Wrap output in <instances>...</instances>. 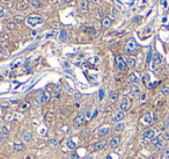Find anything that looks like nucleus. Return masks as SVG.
Instances as JSON below:
<instances>
[{"label": "nucleus", "mask_w": 169, "mask_h": 159, "mask_svg": "<svg viewBox=\"0 0 169 159\" xmlns=\"http://www.w3.org/2000/svg\"><path fill=\"white\" fill-rule=\"evenodd\" d=\"M168 93H169V89H168V87H165V88H162V91L160 92V94H161V95H167Z\"/></svg>", "instance_id": "obj_33"}, {"label": "nucleus", "mask_w": 169, "mask_h": 159, "mask_svg": "<svg viewBox=\"0 0 169 159\" xmlns=\"http://www.w3.org/2000/svg\"><path fill=\"white\" fill-rule=\"evenodd\" d=\"M84 121H86V117H84L83 114H78V115L74 117V123H75V125H82L84 123Z\"/></svg>", "instance_id": "obj_12"}, {"label": "nucleus", "mask_w": 169, "mask_h": 159, "mask_svg": "<svg viewBox=\"0 0 169 159\" xmlns=\"http://www.w3.org/2000/svg\"><path fill=\"white\" fill-rule=\"evenodd\" d=\"M5 15H6V11L4 8H0V19L5 18Z\"/></svg>", "instance_id": "obj_36"}, {"label": "nucleus", "mask_w": 169, "mask_h": 159, "mask_svg": "<svg viewBox=\"0 0 169 159\" xmlns=\"http://www.w3.org/2000/svg\"><path fill=\"white\" fill-rule=\"evenodd\" d=\"M29 5H30V2L28 1V0H21V1L19 2V4H17V8L19 9H26L27 7L29 6Z\"/></svg>", "instance_id": "obj_17"}, {"label": "nucleus", "mask_w": 169, "mask_h": 159, "mask_svg": "<svg viewBox=\"0 0 169 159\" xmlns=\"http://www.w3.org/2000/svg\"><path fill=\"white\" fill-rule=\"evenodd\" d=\"M83 115H84V117H86L87 120H90V118H93V115H91V111L89 110V109H87V110L84 111Z\"/></svg>", "instance_id": "obj_31"}, {"label": "nucleus", "mask_w": 169, "mask_h": 159, "mask_svg": "<svg viewBox=\"0 0 169 159\" xmlns=\"http://www.w3.org/2000/svg\"><path fill=\"white\" fill-rule=\"evenodd\" d=\"M49 145L52 146V148H57V146L59 145V142H58V140H56V138H51V140L49 141Z\"/></svg>", "instance_id": "obj_27"}, {"label": "nucleus", "mask_w": 169, "mask_h": 159, "mask_svg": "<svg viewBox=\"0 0 169 159\" xmlns=\"http://www.w3.org/2000/svg\"><path fill=\"white\" fill-rule=\"evenodd\" d=\"M33 5H34V7H41L42 6V4L38 1V0H35V1H33Z\"/></svg>", "instance_id": "obj_38"}, {"label": "nucleus", "mask_w": 169, "mask_h": 159, "mask_svg": "<svg viewBox=\"0 0 169 159\" xmlns=\"http://www.w3.org/2000/svg\"><path fill=\"white\" fill-rule=\"evenodd\" d=\"M51 99V93L49 91H43V95H42V103H48Z\"/></svg>", "instance_id": "obj_15"}, {"label": "nucleus", "mask_w": 169, "mask_h": 159, "mask_svg": "<svg viewBox=\"0 0 169 159\" xmlns=\"http://www.w3.org/2000/svg\"><path fill=\"white\" fill-rule=\"evenodd\" d=\"M124 128H125V124L123 122H117L115 124V127H114V131L115 132H122L124 130Z\"/></svg>", "instance_id": "obj_16"}, {"label": "nucleus", "mask_w": 169, "mask_h": 159, "mask_svg": "<svg viewBox=\"0 0 169 159\" xmlns=\"http://www.w3.org/2000/svg\"><path fill=\"white\" fill-rule=\"evenodd\" d=\"M29 107V103H24L23 106H22V108H28Z\"/></svg>", "instance_id": "obj_44"}, {"label": "nucleus", "mask_w": 169, "mask_h": 159, "mask_svg": "<svg viewBox=\"0 0 169 159\" xmlns=\"http://www.w3.org/2000/svg\"><path fill=\"white\" fill-rule=\"evenodd\" d=\"M111 24V19L110 18H104L102 20V26L104 27V28H108V27H110Z\"/></svg>", "instance_id": "obj_25"}, {"label": "nucleus", "mask_w": 169, "mask_h": 159, "mask_svg": "<svg viewBox=\"0 0 169 159\" xmlns=\"http://www.w3.org/2000/svg\"><path fill=\"white\" fill-rule=\"evenodd\" d=\"M42 95H43V91L37 92L36 98H35V102H36V105H41L42 103Z\"/></svg>", "instance_id": "obj_24"}, {"label": "nucleus", "mask_w": 169, "mask_h": 159, "mask_svg": "<svg viewBox=\"0 0 169 159\" xmlns=\"http://www.w3.org/2000/svg\"><path fill=\"white\" fill-rule=\"evenodd\" d=\"M151 31H152V28H151V27H148V28H146L145 34H146V35H148V34H151Z\"/></svg>", "instance_id": "obj_40"}, {"label": "nucleus", "mask_w": 169, "mask_h": 159, "mask_svg": "<svg viewBox=\"0 0 169 159\" xmlns=\"http://www.w3.org/2000/svg\"><path fill=\"white\" fill-rule=\"evenodd\" d=\"M151 59H152V49H150L147 55V63H151Z\"/></svg>", "instance_id": "obj_35"}, {"label": "nucleus", "mask_w": 169, "mask_h": 159, "mask_svg": "<svg viewBox=\"0 0 169 159\" xmlns=\"http://www.w3.org/2000/svg\"><path fill=\"white\" fill-rule=\"evenodd\" d=\"M42 23H43V19L38 15H30L27 19V24H28L29 27H31V28H34V27L38 26V24H42Z\"/></svg>", "instance_id": "obj_2"}, {"label": "nucleus", "mask_w": 169, "mask_h": 159, "mask_svg": "<svg viewBox=\"0 0 169 159\" xmlns=\"http://www.w3.org/2000/svg\"><path fill=\"white\" fill-rule=\"evenodd\" d=\"M140 99H141V100H146V94H141V96H140Z\"/></svg>", "instance_id": "obj_42"}, {"label": "nucleus", "mask_w": 169, "mask_h": 159, "mask_svg": "<svg viewBox=\"0 0 169 159\" xmlns=\"http://www.w3.org/2000/svg\"><path fill=\"white\" fill-rule=\"evenodd\" d=\"M2 1H5V2H7V1H9V0H2Z\"/></svg>", "instance_id": "obj_48"}, {"label": "nucleus", "mask_w": 169, "mask_h": 159, "mask_svg": "<svg viewBox=\"0 0 169 159\" xmlns=\"http://www.w3.org/2000/svg\"><path fill=\"white\" fill-rule=\"evenodd\" d=\"M138 48V43L136 42L135 38H130L126 43V47H125V51L126 52H133L136 49Z\"/></svg>", "instance_id": "obj_5"}, {"label": "nucleus", "mask_w": 169, "mask_h": 159, "mask_svg": "<svg viewBox=\"0 0 169 159\" xmlns=\"http://www.w3.org/2000/svg\"><path fill=\"white\" fill-rule=\"evenodd\" d=\"M161 63H162V57L159 54H155L153 57V61H152V69L155 71L156 69H158V66L161 65Z\"/></svg>", "instance_id": "obj_7"}, {"label": "nucleus", "mask_w": 169, "mask_h": 159, "mask_svg": "<svg viewBox=\"0 0 169 159\" xmlns=\"http://www.w3.org/2000/svg\"><path fill=\"white\" fill-rule=\"evenodd\" d=\"M2 52V48H1V47H0V54H1Z\"/></svg>", "instance_id": "obj_47"}, {"label": "nucleus", "mask_w": 169, "mask_h": 159, "mask_svg": "<svg viewBox=\"0 0 169 159\" xmlns=\"http://www.w3.org/2000/svg\"><path fill=\"white\" fill-rule=\"evenodd\" d=\"M103 98H104V89L101 88L100 91H98V100L102 101L103 100Z\"/></svg>", "instance_id": "obj_32"}, {"label": "nucleus", "mask_w": 169, "mask_h": 159, "mask_svg": "<svg viewBox=\"0 0 169 159\" xmlns=\"http://www.w3.org/2000/svg\"><path fill=\"white\" fill-rule=\"evenodd\" d=\"M116 63H117V66L121 71H124L126 69V62L124 61V58L122 56H117L116 57Z\"/></svg>", "instance_id": "obj_9"}, {"label": "nucleus", "mask_w": 169, "mask_h": 159, "mask_svg": "<svg viewBox=\"0 0 169 159\" xmlns=\"http://www.w3.org/2000/svg\"><path fill=\"white\" fill-rule=\"evenodd\" d=\"M61 1H64V2H71L72 0H61Z\"/></svg>", "instance_id": "obj_46"}, {"label": "nucleus", "mask_w": 169, "mask_h": 159, "mask_svg": "<svg viewBox=\"0 0 169 159\" xmlns=\"http://www.w3.org/2000/svg\"><path fill=\"white\" fill-rule=\"evenodd\" d=\"M8 28L9 29H15V23H13V22H12V23H8Z\"/></svg>", "instance_id": "obj_39"}, {"label": "nucleus", "mask_w": 169, "mask_h": 159, "mask_svg": "<svg viewBox=\"0 0 169 159\" xmlns=\"http://www.w3.org/2000/svg\"><path fill=\"white\" fill-rule=\"evenodd\" d=\"M165 143H166L165 137H162V136H158V137H155L152 141L153 150L154 151H161L163 149V146H165Z\"/></svg>", "instance_id": "obj_1"}, {"label": "nucleus", "mask_w": 169, "mask_h": 159, "mask_svg": "<svg viewBox=\"0 0 169 159\" xmlns=\"http://www.w3.org/2000/svg\"><path fill=\"white\" fill-rule=\"evenodd\" d=\"M110 127L109 125H104V127H101V128H98L97 130H96V135L98 136V137H105V136L109 135V132H110Z\"/></svg>", "instance_id": "obj_6"}, {"label": "nucleus", "mask_w": 169, "mask_h": 159, "mask_svg": "<svg viewBox=\"0 0 169 159\" xmlns=\"http://www.w3.org/2000/svg\"><path fill=\"white\" fill-rule=\"evenodd\" d=\"M167 129L169 130V117L166 118L165 122H163V124H162V127H161V130H163V131L167 130Z\"/></svg>", "instance_id": "obj_28"}, {"label": "nucleus", "mask_w": 169, "mask_h": 159, "mask_svg": "<svg viewBox=\"0 0 169 159\" xmlns=\"http://www.w3.org/2000/svg\"><path fill=\"white\" fill-rule=\"evenodd\" d=\"M138 80H139V78H138V74L137 73H131L130 76H129V81H130L131 84H136V83H138Z\"/></svg>", "instance_id": "obj_20"}, {"label": "nucleus", "mask_w": 169, "mask_h": 159, "mask_svg": "<svg viewBox=\"0 0 169 159\" xmlns=\"http://www.w3.org/2000/svg\"><path fill=\"white\" fill-rule=\"evenodd\" d=\"M31 138H33V134H31V131L26 130L23 134H22V141H23L24 143H29V142L31 141Z\"/></svg>", "instance_id": "obj_13"}, {"label": "nucleus", "mask_w": 169, "mask_h": 159, "mask_svg": "<svg viewBox=\"0 0 169 159\" xmlns=\"http://www.w3.org/2000/svg\"><path fill=\"white\" fill-rule=\"evenodd\" d=\"M119 144H121V137H119V136H114V137L109 141V146H110L111 149L117 148Z\"/></svg>", "instance_id": "obj_11"}, {"label": "nucleus", "mask_w": 169, "mask_h": 159, "mask_svg": "<svg viewBox=\"0 0 169 159\" xmlns=\"http://www.w3.org/2000/svg\"><path fill=\"white\" fill-rule=\"evenodd\" d=\"M162 4L165 7H167V1H166V0H162Z\"/></svg>", "instance_id": "obj_45"}, {"label": "nucleus", "mask_w": 169, "mask_h": 159, "mask_svg": "<svg viewBox=\"0 0 169 159\" xmlns=\"http://www.w3.org/2000/svg\"><path fill=\"white\" fill-rule=\"evenodd\" d=\"M80 7H81V11L82 12H88L89 9V2L87 0H82L80 4Z\"/></svg>", "instance_id": "obj_21"}, {"label": "nucleus", "mask_w": 169, "mask_h": 159, "mask_svg": "<svg viewBox=\"0 0 169 159\" xmlns=\"http://www.w3.org/2000/svg\"><path fill=\"white\" fill-rule=\"evenodd\" d=\"M14 149H15V150H17V151H22L23 150V144L22 143H16L14 144Z\"/></svg>", "instance_id": "obj_30"}, {"label": "nucleus", "mask_w": 169, "mask_h": 159, "mask_svg": "<svg viewBox=\"0 0 169 159\" xmlns=\"http://www.w3.org/2000/svg\"><path fill=\"white\" fill-rule=\"evenodd\" d=\"M110 100L111 101H116L118 99V93H117V91H115V89H114V91H111L110 92Z\"/></svg>", "instance_id": "obj_26"}, {"label": "nucleus", "mask_w": 169, "mask_h": 159, "mask_svg": "<svg viewBox=\"0 0 169 159\" xmlns=\"http://www.w3.org/2000/svg\"><path fill=\"white\" fill-rule=\"evenodd\" d=\"M139 93H140V88H139L138 86H136V85L131 86V88H130V94H131V95H132V96H137Z\"/></svg>", "instance_id": "obj_18"}, {"label": "nucleus", "mask_w": 169, "mask_h": 159, "mask_svg": "<svg viewBox=\"0 0 169 159\" xmlns=\"http://www.w3.org/2000/svg\"><path fill=\"white\" fill-rule=\"evenodd\" d=\"M59 39H60V42L67 41V33H66V30H64V29L60 30V33H59Z\"/></svg>", "instance_id": "obj_22"}, {"label": "nucleus", "mask_w": 169, "mask_h": 159, "mask_svg": "<svg viewBox=\"0 0 169 159\" xmlns=\"http://www.w3.org/2000/svg\"><path fill=\"white\" fill-rule=\"evenodd\" d=\"M94 1H97V0H94Z\"/></svg>", "instance_id": "obj_51"}, {"label": "nucleus", "mask_w": 169, "mask_h": 159, "mask_svg": "<svg viewBox=\"0 0 169 159\" xmlns=\"http://www.w3.org/2000/svg\"><path fill=\"white\" fill-rule=\"evenodd\" d=\"M66 146H67L69 150H75L76 149V144H75V142H73V140L66 141Z\"/></svg>", "instance_id": "obj_23"}, {"label": "nucleus", "mask_w": 169, "mask_h": 159, "mask_svg": "<svg viewBox=\"0 0 169 159\" xmlns=\"http://www.w3.org/2000/svg\"><path fill=\"white\" fill-rule=\"evenodd\" d=\"M128 65H129V68H131V69H133V68H136V65H137V59L135 58V57H129L128 58Z\"/></svg>", "instance_id": "obj_19"}, {"label": "nucleus", "mask_w": 169, "mask_h": 159, "mask_svg": "<svg viewBox=\"0 0 169 159\" xmlns=\"http://www.w3.org/2000/svg\"><path fill=\"white\" fill-rule=\"evenodd\" d=\"M8 131H9V127L8 125H2L1 127V131H0V132H1L2 135H7Z\"/></svg>", "instance_id": "obj_29"}, {"label": "nucleus", "mask_w": 169, "mask_h": 159, "mask_svg": "<svg viewBox=\"0 0 169 159\" xmlns=\"http://www.w3.org/2000/svg\"><path fill=\"white\" fill-rule=\"evenodd\" d=\"M125 117V113L124 111H122V110H119V111H116L115 114L112 115V121L114 122H122V120Z\"/></svg>", "instance_id": "obj_10"}, {"label": "nucleus", "mask_w": 169, "mask_h": 159, "mask_svg": "<svg viewBox=\"0 0 169 159\" xmlns=\"http://www.w3.org/2000/svg\"><path fill=\"white\" fill-rule=\"evenodd\" d=\"M130 107H131L130 100H129L126 96H123V98L121 99V101H119V109L125 113L126 110H129V109H130Z\"/></svg>", "instance_id": "obj_4"}, {"label": "nucleus", "mask_w": 169, "mask_h": 159, "mask_svg": "<svg viewBox=\"0 0 169 159\" xmlns=\"http://www.w3.org/2000/svg\"><path fill=\"white\" fill-rule=\"evenodd\" d=\"M94 151H102L105 148V141H98L94 144Z\"/></svg>", "instance_id": "obj_14"}, {"label": "nucleus", "mask_w": 169, "mask_h": 159, "mask_svg": "<svg viewBox=\"0 0 169 159\" xmlns=\"http://www.w3.org/2000/svg\"><path fill=\"white\" fill-rule=\"evenodd\" d=\"M163 159H169V149H166L165 153H163Z\"/></svg>", "instance_id": "obj_37"}, {"label": "nucleus", "mask_w": 169, "mask_h": 159, "mask_svg": "<svg viewBox=\"0 0 169 159\" xmlns=\"http://www.w3.org/2000/svg\"><path fill=\"white\" fill-rule=\"evenodd\" d=\"M156 134H158V129L153 128V129H147L146 131H144L143 134V141L148 142V141H153L156 137Z\"/></svg>", "instance_id": "obj_3"}, {"label": "nucleus", "mask_w": 169, "mask_h": 159, "mask_svg": "<svg viewBox=\"0 0 169 159\" xmlns=\"http://www.w3.org/2000/svg\"><path fill=\"white\" fill-rule=\"evenodd\" d=\"M1 140H2V136H1V135H0V141H1Z\"/></svg>", "instance_id": "obj_49"}, {"label": "nucleus", "mask_w": 169, "mask_h": 159, "mask_svg": "<svg viewBox=\"0 0 169 159\" xmlns=\"http://www.w3.org/2000/svg\"><path fill=\"white\" fill-rule=\"evenodd\" d=\"M81 98V95H80V94H75V99H76V100H79V99H80Z\"/></svg>", "instance_id": "obj_43"}, {"label": "nucleus", "mask_w": 169, "mask_h": 159, "mask_svg": "<svg viewBox=\"0 0 169 159\" xmlns=\"http://www.w3.org/2000/svg\"><path fill=\"white\" fill-rule=\"evenodd\" d=\"M154 120V114L151 113V111H148V113H146L145 115L143 116V123L145 124V125H148V124H151L153 122Z\"/></svg>", "instance_id": "obj_8"}, {"label": "nucleus", "mask_w": 169, "mask_h": 159, "mask_svg": "<svg viewBox=\"0 0 169 159\" xmlns=\"http://www.w3.org/2000/svg\"><path fill=\"white\" fill-rule=\"evenodd\" d=\"M97 114H98V110H97V109H95V110H94V114H93V117H96V116H97Z\"/></svg>", "instance_id": "obj_41"}, {"label": "nucleus", "mask_w": 169, "mask_h": 159, "mask_svg": "<svg viewBox=\"0 0 169 159\" xmlns=\"http://www.w3.org/2000/svg\"><path fill=\"white\" fill-rule=\"evenodd\" d=\"M143 81H144V84H148V81H150V76L145 74V76L143 77Z\"/></svg>", "instance_id": "obj_34"}, {"label": "nucleus", "mask_w": 169, "mask_h": 159, "mask_svg": "<svg viewBox=\"0 0 169 159\" xmlns=\"http://www.w3.org/2000/svg\"><path fill=\"white\" fill-rule=\"evenodd\" d=\"M63 159H71V158H67V157H65V158H63Z\"/></svg>", "instance_id": "obj_50"}]
</instances>
